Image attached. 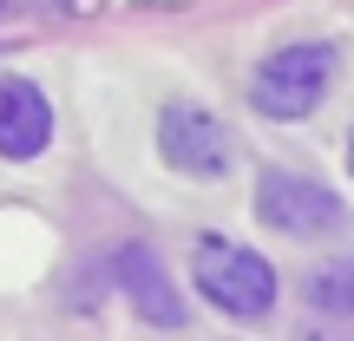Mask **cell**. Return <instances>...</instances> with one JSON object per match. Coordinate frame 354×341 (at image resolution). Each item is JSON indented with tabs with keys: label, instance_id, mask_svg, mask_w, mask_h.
<instances>
[{
	"label": "cell",
	"instance_id": "8992f818",
	"mask_svg": "<svg viewBox=\"0 0 354 341\" xmlns=\"http://www.w3.org/2000/svg\"><path fill=\"white\" fill-rule=\"evenodd\" d=\"M46 145H53L46 92H39L33 79H20V73H0V158L26 165V158H39Z\"/></svg>",
	"mask_w": 354,
	"mask_h": 341
},
{
	"label": "cell",
	"instance_id": "ba28073f",
	"mask_svg": "<svg viewBox=\"0 0 354 341\" xmlns=\"http://www.w3.org/2000/svg\"><path fill=\"white\" fill-rule=\"evenodd\" d=\"M105 0H0V33L13 20H92Z\"/></svg>",
	"mask_w": 354,
	"mask_h": 341
},
{
	"label": "cell",
	"instance_id": "52a82bcc",
	"mask_svg": "<svg viewBox=\"0 0 354 341\" xmlns=\"http://www.w3.org/2000/svg\"><path fill=\"white\" fill-rule=\"evenodd\" d=\"M308 302H315L322 315L354 322V256H335V263H322L315 276H308Z\"/></svg>",
	"mask_w": 354,
	"mask_h": 341
},
{
	"label": "cell",
	"instance_id": "277c9868",
	"mask_svg": "<svg viewBox=\"0 0 354 341\" xmlns=\"http://www.w3.org/2000/svg\"><path fill=\"white\" fill-rule=\"evenodd\" d=\"M158 151H165L171 171L197 177V184H216V177H230V165H236V138L223 131V118L190 105V99H171L158 112Z\"/></svg>",
	"mask_w": 354,
	"mask_h": 341
},
{
	"label": "cell",
	"instance_id": "6da1fadb",
	"mask_svg": "<svg viewBox=\"0 0 354 341\" xmlns=\"http://www.w3.org/2000/svg\"><path fill=\"white\" fill-rule=\"evenodd\" d=\"M190 289L210 308H223L230 322H263L276 308L282 282H276L269 256L243 250V243H223V237H197V250H190Z\"/></svg>",
	"mask_w": 354,
	"mask_h": 341
},
{
	"label": "cell",
	"instance_id": "5b68a950",
	"mask_svg": "<svg viewBox=\"0 0 354 341\" xmlns=\"http://www.w3.org/2000/svg\"><path fill=\"white\" fill-rule=\"evenodd\" d=\"M112 276H118V289H125V302L138 308V322H151V329H184L190 322V302L177 295L165 256H158L151 243H125V250L112 256Z\"/></svg>",
	"mask_w": 354,
	"mask_h": 341
},
{
	"label": "cell",
	"instance_id": "7a4b0ae2",
	"mask_svg": "<svg viewBox=\"0 0 354 341\" xmlns=\"http://www.w3.org/2000/svg\"><path fill=\"white\" fill-rule=\"evenodd\" d=\"M335 73H342V53H335L328 39H295V46H276L263 66H256V79H250V105H256L263 118H276V125L308 118L322 99H328Z\"/></svg>",
	"mask_w": 354,
	"mask_h": 341
},
{
	"label": "cell",
	"instance_id": "9c48e42d",
	"mask_svg": "<svg viewBox=\"0 0 354 341\" xmlns=\"http://www.w3.org/2000/svg\"><path fill=\"white\" fill-rule=\"evenodd\" d=\"M348 177H354V131H348Z\"/></svg>",
	"mask_w": 354,
	"mask_h": 341
},
{
	"label": "cell",
	"instance_id": "3957f363",
	"mask_svg": "<svg viewBox=\"0 0 354 341\" xmlns=\"http://www.w3.org/2000/svg\"><path fill=\"white\" fill-rule=\"evenodd\" d=\"M256 223H269L276 237H328V230L348 223V203L335 197L328 184H315V177L302 171H263L256 177Z\"/></svg>",
	"mask_w": 354,
	"mask_h": 341
}]
</instances>
